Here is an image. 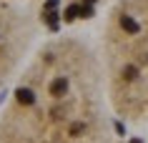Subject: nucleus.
Returning a JSON list of instances; mask_svg holds the SVG:
<instances>
[{
  "mask_svg": "<svg viewBox=\"0 0 148 143\" xmlns=\"http://www.w3.org/2000/svg\"><path fill=\"white\" fill-rule=\"evenodd\" d=\"M0 143H116L93 38L48 35L0 101Z\"/></svg>",
  "mask_w": 148,
  "mask_h": 143,
  "instance_id": "nucleus-1",
  "label": "nucleus"
},
{
  "mask_svg": "<svg viewBox=\"0 0 148 143\" xmlns=\"http://www.w3.org/2000/svg\"><path fill=\"white\" fill-rule=\"evenodd\" d=\"M93 48L113 118L148 128V0H110Z\"/></svg>",
  "mask_w": 148,
  "mask_h": 143,
  "instance_id": "nucleus-2",
  "label": "nucleus"
},
{
  "mask_svg": "<svg viewBox=\"0 0 148 143\" xmlns=\"http://www.w3.org/2000/svg\"><path fill=\"white\" fill-rule=\"evenodd\" d=\"M43 35L33 0H0V101Z\"/></svg>",
  "mask_w": 148,
  "mask_h": 143,
  "instance_id": "nucleus-3",
  "label": "nucleus"
}]
</instances>
